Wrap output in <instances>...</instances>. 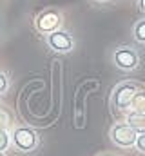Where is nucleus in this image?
Segmentation results:
<instances>
[{"label": "nucleus", "mask_w": 145, "mask_h": 156, "mask_svg": "<svg viewBox=\"0 0 145 156\" xmlns=\"http://www.w3.org/2000/svg\"><path fill=\"white\" fill-rule=\"evenodd\" d=\"M47 45L55 51V53H71L74 47V38L71 37V33L64 31V29H56L55 33L47 35Z\"/></svg>", "instance_id": "obj_6"}, {"label": "nucleus", "mask_w": 145, "mask_h": 156, "mask_svg": "<svg viewBox=\"0 0 145 156\" xmlns=\"http://www.w3.org/2000/svg\"><path fill=\"white\" fill-rule=\"evenodd\" d=\"M112 62H114V66L120 71L131 73V71L138 69V66H140V55L131 45H120L112 53Z\"/></svg>", "instance_id": "obj_3"}, {"label": "nucleus", "mask_w": 145, "mask_h": 156, "mask_svg": "<svg viewBox=\"0 0 145 156\" xmlns=\"http://www.w3.org/2000/svg\"><path fill=\"white\" fill-rule=\"evenodd\" d=\"M11 123H13V116L9 115V111L0 107V129H9Z\"/></svg>", "instance_id": "obj_11"}, {"label": "nucleus", "mask_w": 145, "mask_h": 156, "mask_svg": "<svg viewBox=\"0 0 145 156\" xmlns=\"http://www.w3.org/2000/svg\"><path fill=\"white\" fill-rule=\"evenodd\" d=\"M60 26H62V15H60L58 9H53V7L44 9L35 18L36 31L42 33V35H51L56 29H60Z\"/></svg>", "instance_id": "obj_5"}, {"label": "nucleus", "mask_w": 145, "mask_h": 156, "mask_svg": "<svg viewBox=\"0 0 145 156\" xmlns=\"http://www.w3.org/2000/svg\"><path fill=\"white\" fill-rule=\"evenodd\" d=\"M133 37L136 42L145 44V18L143 20H138L134 26H133Z\"/></svg>", "instance_id": "obj_8"}, {"label": "nucleus", "mask_w": 145, "mask_h": 156, "mask_svg": "<svg viewBox=\"0 0 145 156\" xmlns=\"http://www.w3.org/2000/svg\"><path fill=\"white\" fill-rule=\"evenodd\" d=\"M142 89H145V85L140 83V82H133V80L120 82V83L112 89V94H111V104H112L114 111H120V113L131 111L133 102H134L136 94H138Z\"/></svg>", "instance_id": "obj_1"}, {"label": "nucleus", "mask_w": 145, "mask_h": 156, "mask_svg": "<svg viewBox=\"0 0 145 156\" xmlns=\"http://www.w3.org/2000/svg\"><path fill=\"white\" fill-rule=\"evenodd\" d=\"M11 144L20 153H33L40 145V134L33 127L20 125V127L13 129V133H11Z\"/></svg>", "instance_id": "obj_2"}, {"label": "nucleus", "mask_w": 145, "mask_h": 156, "mask_svg": "<svg viewBox=\"0 0 145 156\" xmlns=\"http://www.w3.org/2000/svg\"><path fill=\"white\" fill-rule=\"evenodd\" d=\"M98 2H107V0H98Z\"/></svg>", "instance_id": "obj_17"}, {"label": "nucleus", "mask_w": 145, "mask_h": 156, "mask_svg": "<svg viewBox=\"0 0 145 156\" xmlns=\"http://www.w3.org/2000/svg\"><path fill=\"white\" fill-rule=\"evenodd\" d=\"M127 123L138 133V134H143L145 133V113H134L131 111L127 115Z\"/></svg>", "instance_id": "obj_7"}, {"label": "nucleus", "mask_w": 145, "mask_h": 156, "mask_svg": "<svg viewBox=\"0 0 145 156\" xmlns=\"http://www.w3.org/2000/svg\"><path fill=\"white\" fill-rule=\"evenodd\" d=\"M134 147H136V151H138V153H143V154H145V133H143V134H138Z\"/></svg>", "instance_id": "obj_13"}, {"label": "nucleus", "mask_w": 145, "mask_h": 156, "mask_svg": "<svg viewBox=\"0 0 145 156\" xmlns=\"http://www.w3.org/2000/svg\"><path fill=\"white\" fill-rule=\"evenodd\" d=\"M138 9H140V13L145 15V0H138Z\"/></svg>", "instance_id": "obj_14"}, {"label": "nucleus", "mask_w": 145, "mask_h": 156, "mask_svg": "<svg viewBox=\"0 0 145 156\" xmlns=\"http://www.w3.org/2000/svg\"><path fill=\"white\" fill-rule=\"evenodd\" d=\"M0 156H5V153H2V151H0Z\"/></svg>", "instance_id": "obj_16"}, {"label": "nucleus", "mask_w": 145, "mask_h": 156, "mask_svg": "<svg viewBox=\"0 0 145 156\" xmlns=\"http://www.w3.org/2000/svg\"><path fill=\"white\" fill-rule=\"evenodd\" d=\"M131 111H134V113H145V89H142V91L136 94Z\"/></svg>", "instance_id": "obj_9"}, {"label": "nucleus", "mask_w": 145, "mask_h": 156, "mask_svg": "<svg viewBox=\"0 0 145 156\" xmlns=\"http://www.w3.org/2000/svg\"><path fill=\"white\" fill-rule=\"evenodd\" d=\"M11 145V134L7 129H0V151L5 153L7 147Z\"/></svg>", "instance_id": "obj_10"}, {"label": "nucleus", "mask_w": 145, "mask_h": 156, "mask_svg": "<svg viewBox=\"0 0 145 156\" xmlns=\"http://www.w3.org/2000/svg\"><path fill=\"white\" fill-rule=\"evenodd\" d=\"M98 156H114V154H109V153H107V154H98Z\"/></svg>", "instance_id": "obj_15"}, {"label": "nucleus", "mask_w": 145, "mask_h": 156, "mask_svg": "<svg viewBox=\"0 0 145 156\" xmlns=\"http://www.w3.org/2000/svg\"><path fill=\"white\" fill-rule=\"evenodd\" d=\"M9 85H11L9 76H7L5 73H0V94L7 93V91H9Z\"/></svg>", "instance_id": "obj_12"}, {"label": "nucleus", "mask_w": 145, "mask_h": 156, "mask_svg": "<svg viewBox=\"0 0 145 156\" xmlns=\"http://www.w3.org/2000/svg\"><path fill=\"white\" fill-rule=\"evenodd\" d=\"M111 142L116 145V147H122V149H129V147H134L136 144V138H138V133L127 123V122H120V123H114L111 127Z\"/></svg>", "instance_id": "obj_4"}]
</instances>
